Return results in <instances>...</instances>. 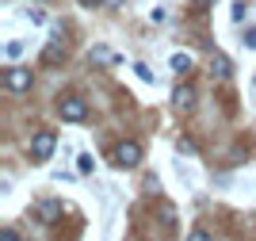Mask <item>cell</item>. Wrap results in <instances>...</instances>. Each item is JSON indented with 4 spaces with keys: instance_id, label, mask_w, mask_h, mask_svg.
<instances>
[{
    "instance_id": "cell-1",
    "label": "cell",
    "mask_w": 256,
    "mask_h": 241,
    "mask_svg": "<svg viewBox=\"0 0 256 241\" xmlns=\"http://www.w3.org/2000/svg\"><path fill=\"white\" fill-rule=\"evenodd\" d=\"M138 161H142V146H138V142H130V138L111 149V165H118V168H134Z\"/></svg>"
},
{
    "instance_id": "cell-2",
    "label": "cell",
    "mask_w": 256,
    "mask_h": 241,
    "mask_svg": "<svg viewBox=\"0 0 256 241\" xmlns=\"http://www.w3.org/2000/svg\"><path fill=\"white\" fill-rule=\"evenodd\" d=\"M54 146H58V134H54V130H38V134L31 138V157L34 161H46L54 153Z\"/></svg>"
},
{
    "instance_id": "cell-3",
    "label": "cell",
    "mask_w": 256,
    "mask_h": 241,
    "mask_svg": "<svg viewBox=\"0 0 256 241\" xmlns=\"http://www.w3.org/2000/svg\"><path fill=\"white\" fill-rule=\"evenodd\" d=\"M31 81H34L31 69H20V65L4 73V88H8V92H27V88H31Z\"/></svg>"
},
{
    "instance_id": "cell-4",
    "label": "cell",
    "mask_w": 256,
    "mask_h": 241,
    "mask_svg": "<svg viewBox=\"0 0 256 241\" xmlns=\"http://www.w3.org/2000/svg\"><path fill=\"white\" fill-rule=\"evenodd\" d=\"M84 115H88V104H84V100H76V96L62 100V119H65V123H80Z\"/></svg>"
},
{
    "instance_id": "cell-5",
    "label": "cell",
    "mask_w": 256,
    "mask_h": 241,
    "mask_svg": "<svg viewBox=\"0 0 256 241\" xmlns=\"http://www.w3.org/2000/svg\"><path fill=\"white\" fill-rule=\"evenodd\" d=\"M172 100H176V107H180V111H192V107H195V92H192V88H188V84H180Z\"/></svg>"
},
{
    "instance_id": "cell-6",
    "label": "cell",
    "mask_w": 256,
    "mask_h": 241,
    "mask_svg": "<svg viewBox=\"0 0 256 241\" xmlns=\"http://www.w3.org/2000/svg\"><path fill=\"white\" fill-rule=\"evenodd\" d=\"M172 69L176 73H192V54H172Z\"/></svg>"
},
{
    "instance_id": "cell-7",
    "label": "cell",
    "mask_w": 256,
    "mask_h": 241,
    "mask_svg": "<svg viewBox=\"0 0 256 241\" xmlns=\"http://www.w3.org/2000/svg\"><path fill=\"white\" fill-rule=\"evenodd\" d=\"M210 65H214V73H218V77H230V73H234V69H230V62H226L222 54H214V58H210Z\"/></svg>"
},
{
    "instance_id": "cell-8",
    "label": "cell",
    "mask_w": 256,
    "mask_h": 241,
    "mask_svg": "<svg viewBox=\"0 0 256 241\" xmlns=\"http://www.w3.org/2000/svg\"><path fill=\"white\" fill-rule=\"evenodd\" d=\"M58 58H62V42H50V46L42 50V62H46V65H54Z\"/></svg>"
},
{
    "instance_id": "cell-9",
    "label": "cell",
    "mask_w": 256,
    "mask_h": 241,
    "mask_svg": "<svg viewBox=\"0 0 256 241\" xmlns=\"http://www.w3.org/2000/svg\"><path fill=\"white\" fill-rule=\"evenodd\" d=\"M92 168H96L92 153H80V157H76V172H92Z\"/></svg>"
},
{
    "instance_id": "cell-10",
    "label": "cell",
    "mask_w": 256,
    "mask_h": 241,
    "mask_svg": "<svg viewBox=\"0 0 256 241\" xmlns=\"http://www.w3.org/2000/svg\"><path fill=\"white\" fill-rule=\"evenodd\" d=\"M160 218L168 222V226H176V210H172V207H168V203H160Z\"/></svg>"
},
{
    "instance_id": "cell-11",
    "label": "cell",
    "mask_w": 256,
    "mask_h": 241,
    "mask_svg": "<svg viewBox=\"0 0 256 241\" xmlns=\"http://www.w3.org/2000/svg\"><path fill=\"white\" fill-rule=\"evenodd\" d=\"M38 214H42V218H54V214H58V203H42V207H38Z\"/></svg>"
},
{
    "instance_id": "cell-12",
    "label": "cell",
    "mask_w": 256,
    "mask_h": 241,
    "mask_svg": "<svg viewBox=\"0 0 256 241\" xmlns=\"http://www.w3.org/2000/svg\"><path fill=\"white\" fill-rule=\"evenodd\" d=\"M23 54V42H8V58H20Z\"/></svg>"
},
{
    "instance_id": "cell-13",
    "label": "cell",
    "mask_w": 256,
    "mask_h": 241,
    "mask_svg": "<svg viewBox=\"0 0 256 241\" xmlns=\"http://www.w3.org/2000/svg\"><path fill=\"white\" fill-rule=\"evenodd\" d=\"M92 58H96V62H111V54H107L104 46H96V50H92Z\"/></svg>"
},
{
    "instance_id": "cell-14",
    "label": "cell",
    "mask_w": 256,
    "mask_h": 241,
    "mask_svg": "<svg viewBox=\"0 0 256 241\" xmlns=\"http://www.w3.org/2000/svg\"><path fill=\"white\" fill-rule=\"evenodd\" d=\"M80 8H100V4H107V0H76Z\"/></svg>"
},
{
    "instance_id": "cell-15",
    "label": "cell",
    "mask_w": 256,
    "mask_h": 241,
    "mask_svg": "<svg viewBox=\"0 0 256 241\" xmlns=\"http://www.w3.org/2000/svg\"><path fill=\"white\" fill-rule=\"evenodd\" d=\"M245 42H248V46L256 50V31H248V35H245Z\"/></svg>"
}]
</instances>
